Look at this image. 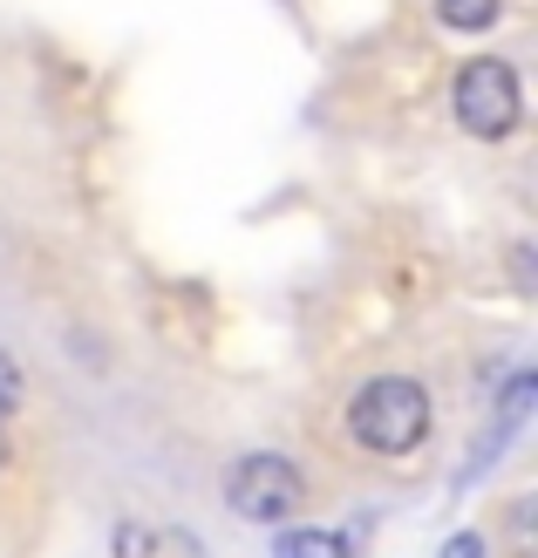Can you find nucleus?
I'll return each mask as SVG.
<instances>
[{"label":"nucleus","instance_id":"nucleus-1","mask_svg":"<svg viewBox=\"0 0 538 558\" xmlns=\"http://www.w3.org/2000/svg\"><path fill=\"white\" fill-rule=\"evenodd\" d=\"M348 429L361 450L375 457H403L422 442V429H430V396H422V381H403V375H382L368 381L355 409H348Z\"/></svg>","mask_w":538,"mask_h":558},{"label":"nucleus","instance_id":"nucleus-2","mask_svg":"<svg viewBox=\"0 0 538 558\" xmlns=\"http://www.w3.org/2000/svg\"><path fill=\"white\" fill-rule=\"evenodd\" d=\"M450 102H457V123L470 136H485V144H498V136L518 130V75L512 62H498V54H477V62L457 69V89H450Z\"/></svg>","mask_w":538,"mask_h":558},{"label":"nucleus","instance_id":"nucleus-3","mask_svg":"<svg viewBox=\"0 0 538 558\" xmlns=\"http://www.w3.org/2000/svg\"><path fill=\"white\" fill-rule=\"evenodd\" d=\"M300 497H307V484H300V470L287 457H239L232 477H225V505H232L239 518H252V524L294 518Z\"/></svg>","mask_w":538,"mask_h":558},{"label":"nucleus","instance_id":"nucleus-4","mask_svg":"<svg viewBox=\"0 0 538 558\" xmlns=\"http://www.w3.org/2000/svg\"><path fill=\"white\" fill-rule=\"evenodd\" d=\"M443 27H464V35H485V27L504 14V0H437Z\"/></svg>","mask_w":538,"mask_h":558},{"label":"nucleus","instance_id":"nucleus-5","mask_svg":"<svg viewBox=\"0 0 538 558\" xmlns=\"http://www.w3.org/2000/svg\"><path fill=\"white\" fill-rule=\"evenodd\" d=\"M273 558H348V538H334V532H287V538H273Z\"/></svg>","mask_w":538,"mask_h":558},{"label":"nucleus","instance_id":"nucleus-6","mask_svg":"<svg viewBox=\"0 0 538 558\" xmlns=\"http://www.w3.org/2000/svg\"><path fill=\"white\" fill-rule=\"evenodd\" d=\"M21 409V368H14V354H0V423Z\"/></svg>","mask_w":538,"mask_h":558},{"label":"nucleus","instance_id":"nucleus-7","mask_svg":"<svg viewBox=\"0 0 538 558\" xmlns=\"http://www.w3.org/2000/svg\"><path fill=\"white\" fill-rule=\"evenodd\" d=\"M117 558H151V532H144V524H123V532H117Z\"/></svg>","mask_w":538,"mask_h":558},{"label":"nucleus","instance_id":"nucleus-8","mask_svg":"<svg viewBox=\"0 0 538 558\" xmlns=\"http://www.w3.org/2000/svg\"><path fill=\"white\" fill-rule=\"evenodd\" d=\"M525 409H531V375H518L512 396H504V415H512V423H525Z\"/></svg>","mask_w":538,"mask_h":558},{"label":"nucleus","instance_id":"nucleus-9","mask_svg":"<svg viewBox=\"0 0 538 558\" xmlns=\"http://www.w3.org/2000/svg\"><path fill=\"white\" fill-rule=\"evenodd\" d=\"M443 558H485V538H477V532H457V538L443 545Z\"/></svg>","mask_w":538,"mask_h":558},{"label":"nucleus","instance_id":"nucleus-10","mask_svg":"<svg viewBox=\"0 0 538 558\" xmlns=\"http://www.w3.org/2000/svg\"><path fill=\"white\" fill-rule=\"evenodd\" d=\"M0 463H8V436H0Z\"/></svg>","mask_w":538,"mask_h":558}]
</instances>
